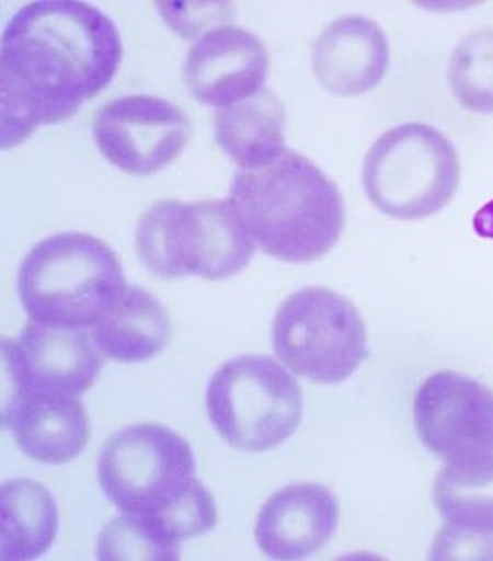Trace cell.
<instances>
[{
    "label": "cell",
    "mask_w": 493,
    "mask_h": 561,
    "mask_svg": "<svg viewBox=\"0 0 493 561\" xmlns=\"http://www.w3.org/2000/svg\"><path fill=\"white\" fill-rule=\"evenodd\" d=\"M122 57L118 30L94 5L38 0L15 12L0 43L2 150L72 118L111 84Z\"/></svg>",
    "instance_id": "1"
},
{
    "label": "cell",
    "mask_w": 493,
    "mask_h": 561,
    "mask_svg": "<svg viewBox=\"0 0 493 561\" xmlns=\"http://www.w3.org/2000/svg\"><path fill=\"white\" fill-rule=\"evenodd\" d=\"M98 480L123 514L144 519L171 547L217 526V505L196 478L190 443L163 425H129L111 436Z\"/></svg>",
    "instance_id": "2"
},
{
    "label": "cell",
    "mask_w": 493,
    "mask_h": 561,
    "mask_svg": "<svg viewBox=\"0 0 493 561\" xmlns=\"http://www.w3.org/2000/svg\"><path fill=\"white\" fill-rule=\"evenodd\" d=\"M228 199L262 252L291 264L329 254L344 230L341 191L295 150L266 168L240 169Z\"/></svg>",
    "instance_id": "3"
},
{
    "label": "cell",
    "mask_w": 493,
    "mask_h": 561,
    "mask_svg": "<svg viewBox=\"0 0 493 561\" xmlns=\"http://www.w3.org/2000/svg\"><path fill=\"white\" fill-rule=\"evenodd\" d=\"M126 288L122 262L103 240L67 232L36 243L21 262L18 293L31 322L85 330Z\"/></svg>",
    "instance_id": "4"
},
{
    "label": "cell",
    "mask_w": 493,
    "mask_h": 561,
    "mask_svg": "<svg viewBox=\"0 0 493 561\" xmlns=\"http://www.w3.org/2000/svg\"><path fill=\"white\" fill-rule=\"evenodd\" d=\"M135 243L145 267L162 279H228L245 270L255 252L230 199L156 203L144 213Z\"/></svg>",
    "instance_id": "5"
},
{
    "label": "cell",
    "mask_w": 493,
    "mask_h": 561,
    "mask_svg": "<svg viewBox=\"0 0 493 561\" xmlns=\"http://www.w3.org/2000/svg\"><path fill=\"white\" fill-rule=\"evenodd\" d=\"M461 179L455 145L439 129L405 123L381 135L366 153L363 186L387 217L422 220L451 202Z\"/></svg>",
    "instance_id": "6"
},
{
    "label": "cell",
    "mask_w": 493,
    "mask_h": 561,
    "mask_svg": "<svg viewBox=\"0 0 493 561\" xmlns=\"http://www.w3.org/2000/svg\"><path fill=\"white\" fill-rule=\"evenodd\" d=\"M213 427L233 448L270 451L295 434L303 415L300 385L266 354H249L213 373L206 390Z\"/></svg>",
    "instance_id": "7"
},
{
    "label": "cell",
    "mask_w": 493,
    "mask_h": 561,
    "mask_svg": "<svg viewBox=\"0 0 493 561\" xmlns=\"http://www.w3.org/2000/svg\"><path fill=\"white\" fill-rule=\"evenodd\" d=\"M271 339L283 365L311 383H342L369 356L366 323L357 308L320 286L286 298L274 316Z\"/></svg>",
    "instance_id": "8"
},
{
    "label": "cell",
    "mask_w": 493,
    "mask_h": 561,
    "mask_svg": "<svg viewBox=\"0 0 493 561\" xmlns=\"http://www.w3.org/2000/svg\"><path fill=\"white\" fill-rule=\"evenodd\" d=\"M92 137L114 168L126 174L152 175L183 153L191 123L168 99L125 95L95 114Z\"/></svg>",
    "instance_id": "9"
},
{
    "label": "cell",
    "mask_w": 493,
    "mask_h": 561,
    "mask_svg": "<svg viewBox=\"0 0 493 561\" xmlns=\"http://www.w3.org/2000/svg\"><path fill=\"white\" fill-rule=\"evenodd\" d=\"M422 444L446 463L493 455V391L470 376L440 371L415 394Z\"/></svg>",
    "instance_id": "10"
},
{
    "label": "cell",
    "mask_w": 493,
    "mask_h": 561,
    "mask_svg": "<svg viewBox=\"0 0 493 561\" xmlns=\"http://www.w3.org/2000/svg\"><path fill=\"white\" fill-rule=\"evenodd\" d=\"M84 330H58L30 322L20 341L2 337L5 399L21 391L84 394L103 369V359Z\"/></svg>",
    "instance_id": "11"
},
{
    "label": "cell",
    "mask_w": 493,
    "mask_h": 561,
    "mask_svg": "<svg viewBox=\"0 0 493 561\" xmlns=\"http://www.w3.org/2000/svg\"><path fill=\"white\" fill-rule=\"evenodd\" d=\"M271 58L251 31L221 26L199 36L184 61V82L197 103L227 107L264 89Z\"/></svg>",
    "instance_id": "12"
},
{
    "label": "cell",
    "mask_w": 493,
    "mask_h": 561,
    "mask_svg": "<svg viewBox=\"0 0 493 561\" xmlns=\"http://www.w3.org/2000/svg\"><path fill=\"white\" fill-rule=\"evenodd\" d=\"M339 514L337 497L325 486H285L259 513L254 531L259 550L273 560L311 557L337 531Z\"/></svg>",
    "instance_id": "13"
},
{
    "label": "cell",
    "mask_w": 493,
    "mask_h": 561,
    "mask_svg": "<svg viewBox=\"0 0 493 561\" xmlns=\"http://www.w3.org/2000/svg\"><path fill=\"white\" fill-rule=\"evenodd\" d=\"M2 427L9 428L24 455L46 465H64L84 451L88 414L77 397L21 391L5 399Z\"/></svg>",
    "instance_id": "14"
},
{
    "label": "cell",
    "mask_w": 493,
    "mask_h": 561,
    "mask_svg": "<svg viewBox=\"0 0 493 561\" xmlns=\"http://www.w3.org/2000/svg\"><path fill=\"white\" fill-rule=\"evenodd\" d=\"M388 64L387 35L363 15H347L329 24L311 54V67L320 84L344 98L375 89L387 73Z\"/></svg>",
    "instance_id": "15"
},
{
    "label": "cell",
    "mask_w": 493,
    "mask_h": 561,
    "mask_svg": "<svg viewBox=\"0 0 493 561\" xmlns=\"http://www.w3.org/2000/svg\"><path fill=\"white\" fill-rule=\"evenodd\" d=\"M91 330L99 353L134 365L162 353L171 339V319L152 293L126 285Z\"/></svg>",
    "instance_id": "16"
},
{
    "label": "cell",
    "mask_w": 493,
    "mask_h": 561,
    "mask_svg": "<svg viewBox=\"0 0 493 561\" xmlns=\"http://www.w3.org/2000/svg\"><path fill=\"white\" fill-rule=\"evenodd\" d=\"M286 110L270 89L220 107L215 113V140L243 171L266 168L285 153Z\"/></svg>",
    "instance_id": "17"
},
{
    "label": "cell",
    "mask_w": 493,
    "mask_h": 561,
    "mask_svg": "<svg viewBox=\"0 0 493 561\" xmlns=\"http://www.w3.org/2000/svg\"><path fill=\"white\" fill-rule=\"evenodd\" d=\"M4 561H27L45 554L58 535V507L45 485L15 478L0 486Z\"/></svg>",
    "instance_id": "18"
},
{
    "label": "cell",
    "mask_w": 493,
    "mask_h": 561,
    "mask_svg": "<svg viewBox=\"0 0 493 561\" xmlns=\"http://www.w3.org/2000/svg\"><path fill=\"white\" fill-rule=\"evenodd\" d=\"M433 499L448 526L492 538L493 455L446 465L437 473Z\"/></svg>",
    "instance_id": "19"
},
{
    "label": "cell",
    "mask_w": 493,
    "mask_h": 561,
    "mask_svg": "<svg viewBox=\"0 0 493 561\" xmlns=\"http://www.w3.org/2000/svg\"><path fill=\"white\" fill-rule=\"evenodd\" d=\"M448 80L465 110L493 113V30L473 31L458 43L449 60Z\"/></svg>",
    "instance_id": "20"
},
{
    "label": "cell",
    "mask_w": 493,
    "mask_h": 561,
    "mask_svg": "<svg viewBox=\"0 0 493 561\" xmlns=\"http://www.w3.org/2000/svg\"><path fill=\"white\" fill-rule=\"evenodd\" d=\"M98 558L104 561H174L181 558V551L162 541L140 517L123 514L111 520L99 535Z\"/></svg>",
    "instance_id": "21"
},
{
    "label": "cell",
    "mask_w": 493,
    "mask_h": 561,
    "mask_svg": "<svg viewBox=\"0 0 493 561\" xmlns=\"http://www.w3.org/2000/svg\"><path fill=\"white\" fill-rule=\"evenodd\" d=\"M473 228L477 236L493 239V199L474 215Z\"/></svg>",
    "instance_id": "22"
}]
</instances>
